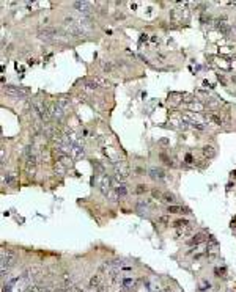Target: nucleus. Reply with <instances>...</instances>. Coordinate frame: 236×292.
<instances>
[{
  "instance_id": "1",
  "label": "nucleus",
  "mask_w": 236,
  "mask_h": 292,
  "mask_svg": "<svg viewBox=\"0 0 236 292\" xmlns=\"http://www.w3.org/2000/svg\"><path fill=\"white\" fill-rule=\"evenodd\" d=\"M0 259H2V272H5V270H8L10 267L14 266L16 251L14 250H10V248H3L0 251Z\"/></svg>"
},
{
  "instance_id": "2",
  "label": "nucleus",
  "mask_w": 236,
  "mask_h": 292,
  "mask_svg": "<svg viewBox=\"0 0 236 292\" xmlns=\"http://www.w3.org/2000/svg\"><path fill=\"white\" fill-rule=\"evenodd\" d=\"M5 93L11 96V97H25L30 94V90L29 88H24V87H13V85H6L5 87Z\"/></svg>"
},
{
  "instance_id": "3",
  "label": "nucleus",
  "mask_w": 236,
  "mask_h": 292,
  "mask_svg": "<svg viewBox=\"0 0 236 292\" xmlns=\"http://www.w3.org/2000/svg\"><path fill=\"white\" fill-rule=\"evenodd\" d=\"M38 36L44 41H54L58 36V30L54 27H41V29H38Z\"/></svg>"
},
{
  "instance_id": "4",
  "label": "nucleus",
  "mask_w": 236,
  "mask_h": 292,
  "mask_svg": "<svg viewBox=\"0 0 236 292\" xmlns=\"http://www.w3.org/2000/svg\"><path fill=\"white\" fill-rule=\"evenodd\" d=\"M41 275H43V270H41L39 267H30V269H27L24 272L22 278L27 283H33V281H36Z\"/></svg>"
},
{
  "instance_id": "5",
  "label": "nucleus",
  "mask_w": 236,
  "mask_h": 292,
  "mask_svg": "<svg viewBox=\"0 0 236 292\" xmlns=\"http://www.w3.org/2000/svg\"><path fill=\"white\" fill-rule=\"evenodd\" d=\"M65 29H66V33L73 38H84L85 36V30L76 24H65Z\"/></svg>"
},
{
  "instance_id": "6",
  "label": "nucleus",
  "mask_w": 236,
  "mask_h": 292,
  "mask_svg": "<svg viewBox=\"0 0 236 292\" xmlns=\"http://www.w3.org/2000/svg\"><path fill=\"white\" fill-rule=\"evenodd\" d=\"M74 8L77 10L82 16H92L93 13V5L90 2H74Z\"/></svg>"
},
{
  "instance_id": "7",
  "label": "nucleus",
  "mask_w": 236,
  "mask_h": 292,
  "mask_svg": "<svg viewBox=\"0 0 236 292\" xmlns=\"http://www.w3.org/2000/svg\"><path fill=\"white\" fill-rule=\"evenodd\" d=\"M128 176H129L128 166H124V165H121V163L116 165V168H115V179H116V181H126Z\"/></svg>"
},
{
  "instance_id": "8",
  "label": "nucleus",
  "mask_w": 236,
  "mask_h": 292,
  "mask_svg": "<svg viewBox=\"0 0 236 292\" xmlns=\"http://www.w3.org/2000/svg\"><path fill=\"white\" fill-rule=\"evenodd\" d=\"M65 110H66V108H63L61 105H58L57 102H54L52 105H51L52 118H57V120H60V118H63V116H65Z\"/></svg>"
},
{
  "instance_id": "9",
  "label": "nucleus",
  "mask_w": 236,
  "mask_h": 292,
  "mask_svg": "<svg viewBox=\"0 0 236 292\" xmlns=\"http://www.w3.org/2000/svg\"><path fill=\"white\" fill-rule=\"evenodd\" d=\"M148 173H150V178L154 179V181H164L165 179V171L161 170V168H151Z\"/></svg>"
},
{
  "instance_id": "10",
  "label": "nucleus",
  "mask_w": 236,
  "mask_h": 292,
  "mask_svg": "<svg viewBox=\"0 0 236 292\" xmlns=\"http://www.w3.org/2000/svg\"><path fill=\"white\" fill-rule=\"evenodd\" d=\"M206 237H208V236H206L205 233H197V234H194V236H192V239L189 240V245H198V243L205 242V240H206Z\"/></svg>"
},
{
  "instance_id": "11",
  "label": "nucleus",
  "mask_w": 236,
  "mask_h": 292,
  "mask_svg": "<svg viewBox=\"0 0 236 292\" xmlns=\"http://www.w3.org/2000/svg\"><path fill=\"white\" fill-rule=\"evenodd\" d=\"M217 30L224 35H231V25L227 24L225 20H219L217 22Z\"/></svg>"
},
{
  "instance_id": "12",
  "label": "nucleus",
  "mask_w": 236,
  "mask_h": 292,
  "mask_svg": "<svg viewBox=\"0 0 236 292\" xmlns=\"http://www.w3.org/2000/svg\"><path fill=\"white\" fill-rule=\"evenodd\" d=\"M92 80L95 82V85L98 87V90H99V88H109V85H110L107 79L99 77V75H96V77H92Z\"/></svg>"
},
{
  "instance_id": "13",
  "label": "nucleus",
  "mask_w": 236,
  "mask_h": 292,
  "mask_svg": "<svg viewBox=\"0 0 236 292\" xmlns=\"http://www.w3.org/2000/svg\"><path fill=\"white\" fill-rule=\"evenodd\" d=\"M202 152H203V156H205L206 159H213L214 156H216V149H214V146H211V144L203 146Z\"/></svg>"
},
{
  "instance_id": "14",
  "label": "nucleus",
  "mask_w": 236,
  "mask_h": 292,
  "mask_svg": "<svg viewBox=\"0 0 236 292\" xmlns=\"http://www.w3.org/2000/svg\"><path fill=\"white\" fill-rule=\"evenodd\" d=\"M71 154L74 156V159H84V156H85V152H84V149L80 148V144H74L73 146V151H71Z\"/></svg>"
},
{
  "instance_id": "15",
  "label": "nucleus",
  "mask_w": 236,
  "mask_h": 292,
  "mask_svg": "<svg viewBox=\"0 0 236 292\" xmlns=\"http://www.w3.org/2000/svg\"><path fill=\"white\" fill-rule=\"evenodd\" d=\"M16 179H17V176H16V173H8V175H3V178H2V181H3V184H6V185H11V184H14L16 182Z\"/></svg>"
},
{
  "instance_id": "16",
  "label": "nucleus",
  "mask_w": 236,
  "mask_h": 292,
  "mask_svg": "<svg viewBox=\"0 0 236 292\" xmlns=\"http://www.w3.org/2000/svg\"><path fill=\"white\" fill-rule=\"evenodd\" d=\"M170 19L173 20V22H181L183 20V11L181 10H172Z\"/></svg>"
},
{
  "instance_id": "17",
  "label": "nucleus",
  "mask_w": 236,
  "mask_h": 292,
  "mask_svg": "<svg viewBox=\"0 0 236 292\" xmlns=\"http://www.w3.org/2000/svg\"><path fill=\"white\" fill-rule=\"evenodd\" d=\"M167 212H170V214H187L189 211H187L186 207H181V206H169Z\"/></svg>"
},
{
  "instance_id": "18",
  "label": "nucleus",
  "mask_w": 236,
  "mask_h": 292,
  "mask_svg": "<svg viewBox=\"0 0 236 292\" xmlns=\"http://www.w3.org/2000/svg\"><path fill=\"white\" fill-rule=\"evenodd\" d=\"M58 163H61L63 168H69V166L73 165V160H71L69 156H61V157H58Z\"/></svg>"
},
{
  "instance_id": "19",
  "label": "nucleus",
  "mask_w": 236,
  "mask_h": 292,
  "mask_svg": "<svg viewBox=\"0 0 236 292\" xmlns=\"http://www.w3.org/2000/svg\"><path fill=\"white\" fill-rule=\"evenodd\" d=\"M101 68H102V71L104 72H112V71H115V65H113V61H102L101 63Z\"/></svg>"
},
{
  "instance_id": "20",
  "label": "nucleus",
  "mask_w": 236,
  "mask_h": 292,
  "mask_svg": "<svg viewBox=\"0 0 236 292\" xmlns=\"http://www.w3.org/2000/svg\"><path fill=\"white\" fill-rule=\"evenodd\" d=\"M101 284H102V281H101L99 275H93L92 278H90V289H95V287L101 286Z\"/></svg>"
},
{
  "instance_id": "21",
  "label": "nucleus",
  "mask_w": 236,
  "mask_h": 292,
  "mask_svg": "<svg viewBox=\"0 0 236 292\" xmlns=\"http://www.w3.org/2000/svg\"><path fill=\"white\" fill-rule=\"evenodd\" d=\"M189 108L191 110H194V112H203V108H205V105H203V104H198V102H194V104H191V105H189Z\"/></svg>"
},
{
  "instance_id": "22",
  "label": "nucleus",
  "mask_w": 236,
  "mask_h": 292,
  "mask_svg": "<svg viewBox=\"0 0 236 292\" xmlns=\"http://www.w3.org/2000/svg\"><path fill=\"white\" fill-rule=\"evenodd\" d=\"M115 192H116V195H118V196H120V198H121V196H126V195H128V190H126V187H124L123 184H120V185H118Z\"/></svg>"
},
{
  "instance_id": "23",
  "label": "nucleus",
  "mask_w": 236,
  "mask_h": 292,
  "mask_svg": "<svg viewBox=\"0 0 236 292\" xmlns=\"http://www.w3.org/2000/svg\"><path fill=\"white\" fill-rule=\"evenodd\" d=\"M187 225H192V223H191V221H187V220H184V218H181V220H176L173 226H175L176 229H179V228H184V226H187Z\"/></svg>"
},
{
  "instance_id": "24",
  "label": "nucleus",
  "mask_w": 236,
  "mask_h": 292,
  "mask_svg": "<svg viewBox=\"0 0 236 292\" xmlns=\"http://www.w3.org/2000/svg\"><path fill=\"white\" fill-rule=\"evenodd\" d=\"M206 118H208L210 121H213L214 124H217V126H220V124H222V120H220L219 116H216V115H208Z\"/></svg>"
},
{
  "instance_id": "25",
  "label": "nucleus",
  "mask_w": 236,
  "mask_h": 292,
  "mask_svg": "<svg viewBox=\"0 0 236 292\" xmlns=\"http://www.w3.org/2000/svg\"><path fill=\"white\" fill-rule=\"evenodd\" d=\"M181 97H183V101H184V102H189V104H192V101H195L192 94H187V93H183V94H181Z\"/></svg>"
},
{
  "instance_id": "26",
  "label": "nucleus",
  "mask_w": 236,
  "mask_h": 292,
  "mask_svg": "<svg viewBox=\"0 0 236 292\" xmlns=\"http://www.w3.org/2000/svg\"><path fill=\"white\" fill-rule=\"evenodd\" d=\"M147 190H148V187H147V185H143V184H140V185H137L135 193H137V195H142V193H145Z\"/></svg>"
},
{
  "instance_id": "27",
  "label": "nucleus",
  "mask_w": 236,
  "mask_h": 292,
  "mask_svg": "<svg viewBox=\"0 0 236 292\" xmlns=\"http://www.w3.org/2000/svg\"><path fill=\"white\" fill-rule=\"evenodd\" d=\"M164 201H167V203H175V196H173L172 193H165L164 195Z\"/></svg>"
},
{
  "instance_id": "28",
  "label": "nucleus",
  "mask_w": 236,
  "mask_h": 292,
  "mask_svg": "<svg viewBox=\"0 0 236 292\" xmlns=\"http://www.w3.org/2000/svg\"><path fill=\"white\" fill-rule=\"evenodd\" d=\"M106 196H107V198H110V201H116V196H118V195H116V192L109 190V192L106 193Z\"/></svg>"
},
{
  "instance_id": "29",
  "label": "nucleus",
  "mask_w": 236,
  "mask_h": 292,
  "mask_svg": "<svg viewBox=\"0 0 236 292\" xmlns=\"http://www.w3.org/2000/svg\"><path fill=\"white\" fill-rule=\"evenodd\" d=\"M157 220L161 221V223H169V221H170V218L167 217V215H162V217H159Z\"/></svg>"
},
{
  "instance_id": "30",
  "label": "nucleus",
  "mask_w": 236,
  "mask_h": 292,
  "mask_svg": "<svg viewBox=\"0 0 236 292\" xmlns=\"http://www.w3.org/2000/svg\"><path fill=\"white\" fill-rule=\"evenodd\" d=\"M210 286H211V284L205 281V283H202V287H200V289H202V290H205V289H210Z\"/></svg>"
},
{
  "instance_id": "31",
  "label": "nucleus",
  "mask_w": 236,
  "mask_h": 292,
  "mask_svg": "<svg viewBox=\"0 0 236 292\" xmlns=\"http://www.w3.org/2000/svg\"><path fill=\"white\" fill-rule=\"evenodd\" d=\"M2 292H11L10 284H3V289H2Z\"/></svg>"
},
{
  "instance_id": "32",
  "label": "nucleus",
  "mask_w": 236,
  "mask_h": 292,
  "mask_svg": "<svg viewBox=\"0 0 236 292\" xmlns=\"http://www.w3.org/2000/svg\"><path fill=\"white\" fill-rule=\"evenodd\" d=\"M186 162H187V163H191V162H192V156H191V154H187V156H186Z\"/></svg>"
},
{
  "instance_id": "33",
  "label": "nucleus",
  "mask_w": 236,
  "mask_h": 292,
  "mask_svg": "<svg viewBox=\"0 0 236 292\" xmlns=\"http://www.w3.org/2000/svg\"><path fill=\"white\" fill-rule=\"evenodd\" d=\"M148 39V35H142V38H140V41H147Z\"/></svg>"
},
{
  "instance_id": "34",
  "label": "nucleus",
  "mask_w": 236,
  "mask_h": 292,
  "mask_svg": "<svg viewBox=\"0 0 236 292\" xmlns=\"http://www.w3.org/2000/svg\"><path fill=\"white\" fill-rule=\"evenodd\" d=\"M231 35H236V25L231 27Z\"/></svg>"
},
{
  "instance_id": "35",
  "label": "nucleus",
  "mask_w": 236,
  "mask_h": 292,
  "mask_svg": "<svg viewBox=\"0 0 236 292\" xmlns=\"http://www.w3.org/2000/svg\"><path fill=\"white\" fill-rule=\"evenodd\" d=\"M165 292H167V290H165Z\"/></svg>"
}]
</instances>
